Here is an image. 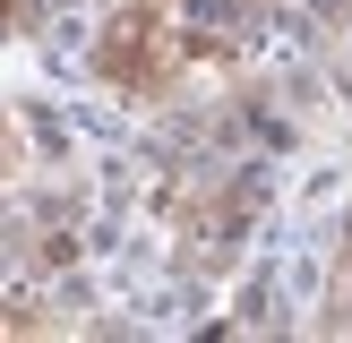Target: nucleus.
I'll return each mask as SVG.
<instances>
[{
	"label": "nucleus",
	"instance_id": "obj_1",
	"mask_svg": "<svg viewBox=\"0 0 352 343\" xmlns=\"http://www.w3.org/2000/svg\"><path fill=\"white\" fill-rule=\"evenodd\" d=\"M103 78L155 86V26H146V17H120V26H112V43H103Z\"/></svg>",
	"mask_w": 352,
	"mask_h": 343
}]
</instances>
